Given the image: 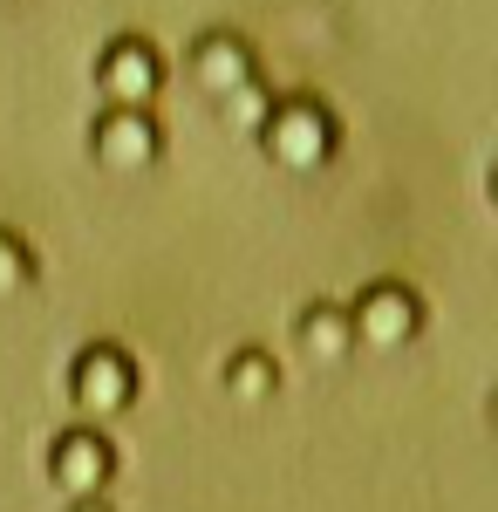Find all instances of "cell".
<instances>
[{"label": "cell", "mask_w": 498, "mask_h": 512, "mask_svg": "<svg viewBox=\"0 0 498 512\" xmlns=\"http://www.w3.org/2000/svg\"><path fill=\"white\" fill-rule=\"evenodd\" d=\"M492 205H498V171H492Z\"/></svg>", "instance_id": "obj_14"}, {"label": "cell", "mask_w": 498, "mask_h": 512, "mask_svg": "<svg viewBox=\"0 0 498 512\" xmlns=\"http://www.w3.org/2000/svg\"><path fill=\"white\" fill-rule=\"evenodd\" d=\"M267 110H273V89H267V82H246V89H232L226 103H219V117H226L232 130H246V137H260Z\"/></svg>", "instance_id": "obj_11"}, {"label": "cell", "mask_w": 498, "mask_h": 512, "mask_svg": "<svg viewBox=\"0 0 498 512\" xmlns=\"http://www.w3.org/2000/svg\"><path fill=\"white\" fill-rule=\"evenodd\" d=\"M69 403L103 431L110 417H123L137 403V355L123 342H89V349L69 362Z\"/></svg>", "instance_id": "obj_2"}, {"label": "cell", "mask_w": 498, "mask_h": 512, "mask_svg": "<svg viewBox=\"0 0 498 512\" xmlns=\"http://www.w3.org/2000/svg\"><path fill=\"white\" fill-rule=\"evenodd\" d=\"M348 349H355V328H348L342 301H301L294 308V355L307 369H335V362H348Z\"/></svg>", "instance_id": "obj_8"}, {"label": "cell", "mask_w": 498, "mask_h": 512, "mask_svg": "<svg viewBox=\"0 0 498 512\" xmlns=\"http://www.w3.org/2000/svg\"><path fill=\"white\" fill-rule=\"evenodd\" d=\"M348 308V328H355V349H403L423 335V294L410 280H369Z\"/></svg>", "instance_id": "obj_3"}, {"label": "cell", "mask_w": 498, "mask_h": 512, "mask_svg": "<svg viewBox=\"0 0 498 512\" xmlns=\"http://www.w3.org/2000/svg\"><path fill=\"white\" fill-rule=\"evenodd\" d=\"M69 512H116L110 499H69Z\"/></svg>", "instance_id": "obj_12"}, {"label": "cell", "mask_w": 498, "mask_h": 512, "mask_svg": "<svg viewBox=\"0 0 498 512\" xmlns=\"http://www.w3.org/2000/svg\"><path fill=\"white\" fill-rule=\"evenodd\" d=\"M89 151L103 171H151L164 158V123H157V110H96Z\"/></svg>", "instance_id": "obj_6"}, {"label": "cell", "mask_w": 498, "mask_h": 512, "mask_svg": "<svg viewBox=\"0 0 498 512\" xmlns=\"http://www.w3.org/2000/svg\"><path fill=\"white\" fill-rule=\"evenodd\" d=\"M226 396L232 403H273L280 396V362H273L267 349H232L226 355Z\"/></svg>", "instance_id": "obj_9"}, {"label": "cell", "mask_w": 498, "mask_h": 512, "mask_svg": "<svg viewBox=\"0 0 498 512\" xmlns=\"http://www.w3.org/2000/svg\"><path fill=\"white\" fill-rule=\"evenodd\" d=\"M185 82H192L198 96H212V103H226L232 89H246V82H260V62H253V41L232 35V28H205V35L185 48Z\"/></svg>", "instance_id": "obj_7"}, {"label": "cell", "mask_w": 498, "mask_h": 512, "mask_svg": "<svg viewBox=\"0 0 498 512\" xmlns=\"http://www.w3.org/2000/svg\"><path fill=\"white\" fill-rule=\"evenodd\" d=\"M492 431H498V390H492Z\"/></svg>", "instance_id": "obj_13"}, {"label": "cell", "mask_w": 498, "mask_h": 512, "mask_svg": "<svg viewBox=\"0 0 498 512\" xmlns=\"http://www.w3.org/2000/svg\"><path fill=\"white\" fill-rule=\"evenodd\" d=\"M253 144L273 164H287V171H321L335 158V144H342V123H335V110L321 96H273V110Z\"/></svg>", "instance_id": "obj_1"}, {"label": "cell", "mask_w": 498, "mask_h": 512, "mask_svg": "<svg viewBox=\"0 0 498 512\" xmlns=\"http://www.w3.org/2000/svg\"><path fill=\"white\" fill-rule=\"evenodd\" d=\"M28 287H35V253H28L21 233L0 226V301H14V294H28Z\"/></svg>", "instance_id": "obj_10"}, {"label": "cell", "mask_w": 498, "mask_h": 512, "mask_svg": "<svg viewBox=\"0 0 498 512\" xmlns=\"http://www.w3.org/2000/svg\"><path fill=\"white\" fill-rule=\"evenodd\" d=\"M48 478L69 492V499H103L116 478V444L96 424H69V431L48 444Z\"/></svg>", "instance_id": "obj_5"}, {"label": "cell", "mask_w": 498, "mask_h": 512, "mask_svg": "<svg viewBox=\"0 0 498 512\" xmlns=\"http://www.w3.org/2000/svg\"><path fill=\"white\" fill-rule=\"evenodd\" d=\"M164 55H157L144 35H116L103 55H96V89H103V110H151L164 96Z\"/></svg>", "instance_id": "obj_4"}]
</instances>
